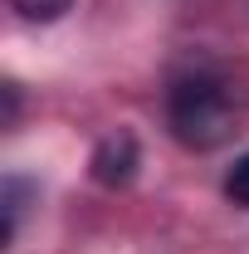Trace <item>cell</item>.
<instances>
[{
  "mask_svg": "<svg viewBox=\"0 0 249 254\" xmlns=\"http://www.w3.org/2000/svg\"><path fill=\"white\" fill-rule=\"evenodd\" d=\"M225 195H230L235 205H245V210H249V152L225 171Z\"/></svg>",
  "mask_w": 249,
  "mask_h": 254,
  "instance_id": "obj_4",
  "label": "cell"
},
{
  "mask_svg": "<svg viewBox=\"0 0 249 254\" xmlns=\"http://www.w3.org/2000/svg\"><path fill=\"white\" fill-rule=\"evenodd\" d=\"M166 118H171V132L176 142L190 147V152H215L220 142H230L235 132V108H230V93L215 73H181L166 93Z\"/></svg>",
  "mask_w": 249,
  "mask_h": 254,
  "instance_id": "obj_1",
  "label": "cell"
},
{
  "mask_svg": "<svg viewBox=\"0 0 249 254\" xmlns=\"http://www.w3.org/2000/svg\"><path fill=\"white\" fill-rule=\"evenodd\" d=\"M137 171V137L132 132H108L93 152V181L98 186H127Z\"/></svg>",
  "mask_w": 249,
  "mask_h": 254,
  "instance_id": "obj_2",
  "label": "cell"
},
{
  "mask_svg": "<svg viewBox=\"0 0 249 254\" xmlns=\"http://www.w3.org/2000/svg\"><path fill=\"white\" fill-rule=\"evenodd\" d=\"M25 20H39V25H49V20H59L63 10L73 5V0H10Z\"/></svg>",
  "mask_w": 249,
  "mask_h": 254,
  "instance_id": "obj_3",
  "label": "cell"
}]
</instances>
